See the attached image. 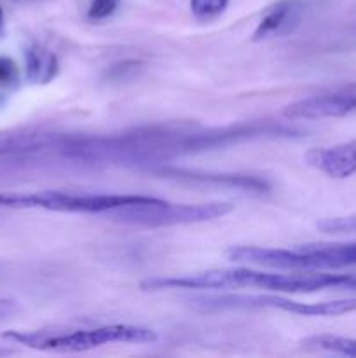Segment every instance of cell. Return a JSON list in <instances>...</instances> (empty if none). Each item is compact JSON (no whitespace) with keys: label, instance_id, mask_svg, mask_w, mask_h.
<instances>
[{"label":"cell","instance_id":"obj_19","mask_svg":"<svg viewBox=\"0 0 356 358\" xmlns=\"http://www.w3.org/2000/svg\"><path fill=\"white\" fill-rule=\"evenodd\" d=\"M3 24H6V20H3V10L2 7H0V34L3 31Z\"/></svg>","mask_w":356,"mask_h":358},{"label":"cell","instance_id":"obj_4","mask_svg":"<svg viewBox=\"0 0 356 358\" xmlns=\"http://www.w3.org/2000/svg\"><path fill=\"white\" fill-rule=\"evenodd\" d=\"M227 257L248 266L300 271H335L356 266V241L344 243H306L293 248L230 247Z\"/></svg>","mask_w":356,"mask_h":358},{"label":"cell","instance_id":"obj_9","mask_svg":"<svg viewBox=\"0 0 356 358\" xmlns=\"http://www.w3.org/2000/svg\"><path fill=\"white\" fill-rule=\"evenodd\" d=\"M300 21V6L295 0H281L272 6L253 31V41H267L292 34Z\"/></svg>","mask_w":356,"mask_h":358},{"label":"cell","instance_id":"obj_15","mask_svg":"<svg viewBox=\"0 0 356 358\" xmlns=\"http://www.w3.org/2000/svg\"><path fill=\"white\" fill-rule=\"evenodd\" d=\"M121 0H91L89 9H87V17L91 21H101L110 17L117 10Z\"/></svg>","mask_w":356,"mask_h":358},{"label":"cell","instance_id":"obj_10","mask_svg":"<svg viewBox=\"0 0 356 358\" xmlns=\"http://www.w3.org/2000/svg\"><path fill=\"white\" fill-rule=\"evenodd\" d=\"M27 59V79L34 84H47L58 73V58L47 49L31 45L24 51Z\"/></svg>","mask_w":356,"mask_h":358},{"label":"cell","instance_id":"obj_12","mask_svg":"<svg viewBox=\"0 0 356 358\" xmlns=\"http://www.w3.org/2000/svg\"><path fill=\"white\" fill-rule=\"evenodd\" d=\"M302 345L306 348L335 353V355L356 357V338H344V336L335 334H318L304 339Z\"/></svg>","mask_w":356,"mask_h":358},{"label":"cell","instance_id":"obj_13","mask_svg":"<svg viewBox=\"0 0 356 358\" xmlns=\"http://www.w3.org/2000/svg\"><path fill=\"white\" fill-rule=\"evenodd\" d=\"M316 227L325 234H334V236H349L356 234V212L348 215L327 217L316 222Z\"/></svg>","mask_w":356,"mask_h":358},{"label":"cell","instance_id":"obj_16","mask_svg":"<svg viewBox=\"0 0 356 358\" xmlns=\"http://www.w3.org/2000/svg\"><path fill=\"white\" fill-rule=\"evenodd\" d=\"M17 79V66L10 58L0 56V84H10Z\"/></svg>","mask_w":356,"mask_h":358},{"label":"cell","instance_id":"obj_21","mask_svg":"<svg viewBox=\"0 0 356 358\" xmlns=\"http://www.w3.org/2000/svg\"><path fill=\"white\" fill-rule=\"evenodd\" d=\"M16 2H28V0H16Z\"/></svg>","mask_w":356,"mask_h":358},{"label":"cell","instance_id":"obj_18","mask_svg":"<svg viewBox=\"0 0 356 358\" xmlns=\"http://www.w3.org/2000/svg\"><path fill=\"white\" fill-rule=\"evenodd\" d=\"M13 206V192H0V208Z\"/></svg>","mask_w":356,"mask_h":358},{"label":"cell","instance_id":"obj_14","mask_svg":"<svg viewBox=\"0 0 356 358\" xmlns=\"http://www.w3.org/2000/svg\"><path fill=\"white\" fill-rule=\"evenodd\" d=\"M229 0H191V13L199 21H212L225 13Z\"/></svg>","mask_w":356,"mask_h":358},{"label":"cell","instance_id":"obj_7","mask_svg":"<svg viewBox=\"0 0 356 358\" xmlns=\"http://www.w3.org/2000/svg\"><path fill=\"white\" fill-rule=\"evenodd\" d=\"M283 114L293 121L341 119L356 114V83L293 101L283 110Z\"/></svg>","mask_w":356,"mask_h":358},{"label":"cell","instance_id":"obj_11","mask_svg":"<svg viewBox=\"0 0 356 358\" xmlns=\"http://www.w3.org/2000/svg\"><path fill=\"white\" fill-rule=\"evenodd\" d=\"M163 173L168 177L177 178H188V180H201V182H218V184H230L234 187L248 189V191L264 192L267 191V184L257 177H250V175H212V173H195V171H185V170H168L164 168Z\"/></svg>","mask_w":356,"mask_h":358},{"label":"cell","instance_id":"obj_1","mask_svg":"<svg viewBox=\"0 0 356 358\" xmlns=\"http://www.w3.org/2000/svg\"><path fill=\"white\" fill-rule=\"evenodd\" d=\"M300 135V128L276 121L236 122L215 128H205L188 121H171L107 135L51 131L44 156L89 166H149L241 142L293 138Z\"/></svg>","mask_w":356,"mask_h":358},{"label":"cell","instance_id":"obj_6","mask_svg":"<svg viewBox=\"0 0 356 358\" xmlns=\"http://www.w3.org/2000/svg\"><path fill=\"white\" fill-rule=\"evenodd\" d=\"M234 205L225 201L198 203V205H185V203H170L154 196L150 201L140 205L117 208L107 213L105 217L126 226L138 227H171L188 226V224L212 222L229 215Z\"/></svg>","mask_w":356,"mask_h":358},{"label":"cell","instance_id":"obj_2","mask_svg":"<svg viewBox=\"0 0 356 358\" xmlns=\"http://www.w3.org/2000/svg\"><path fill=\"white\" fill-rule=\"evenodd\" d=\"M356 275L332 271H300L286 269V273L262 271L255 268H216L185 276H159L140 282L143 292L163 290H222V289H260L267 292L313 294L320 290H355Z\"/></svg>","mask_w":356,"mask_h":358},{"label":"cell","instance_id":"obj_17","mask_svg":"<svg viewBox=\"0 0 356 358\" xmlns=\"http://www.w3.org/2000/svg\"><path fill=\"white\" fill-rule=\"evenodd\" d=\"M16 311V303L9 299H0V318Z\"/></svg>","mask_w":356,"mask_h":358},{"label":"cell","instance_id":"obj_5","mask_svg":"<svg viewBox=\"0 0 356 358\" xmlns=\"http://www.w3.org/2000/svg\"><path fill=\"white\" fill-rule=\"evenodd\" d=\"M191 304L199 311H227V310H279L299 317L325 318L342 317L355 313L356 299L323 301V303H300L290 297L272 294H215L191 299Z\"/></svg>","mask_w":356,"mask_h":358},{"label":"cell","instance_id":"obj_3","mask_svg":"<svg viewBox=\"0 0 356 358\" xmlns=\"http://www.w3.org/2000/svg\"><path fill=\"white\" fill-rule=\"evenodd\" d=\"M7 341L47 353H82L112 343L150 345L159 339L154 329L142 325L110 324L93 329H40V331H9L2 334Z\"/></svg>","mask_w":356,"mask_h":358},{"label":"cell","instance_id":"obj_8","mask_svg":"<svg viewBox=\"0 0 356 358\" xmlns=\"http://www.w3.org/2000/svg\"><path fill=\"white\" fill-rule=\"evenodd\" d=\"M306 163L337 180L356 175V138L328 147H314L306 154Z\"/></svg>","mask_w":356,"mask_h":358},{"label":"cell","instance_id":"obj_20","mask_svg":"<svg viewBox=\"0 0 356 358\" xmlns=\"http://www.w3.org/2000/svg\"><path fill=\"white\" fill-rule=\"evenodd\" d=\"M13 353V350H7V348H0V357L2 355H10Z\"/></svg>","mask_w":356,"mask_h":358}]
</instances>
